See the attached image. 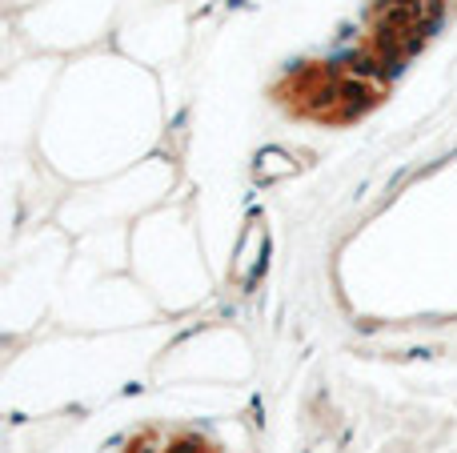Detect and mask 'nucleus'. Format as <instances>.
I'll return each instance as SVG.
<instances>
[{"label": "nucleus", "instance_id": "1", "mask_svg": "<svg viewBox=\"0 0 457 453\" xmlns=\"http://www.w3.org/2000/svg\"><path fill=\"white\" fill-rule=\"evenodd\" d=\"M441 13L445 0H377L357 49L321 65H301L277 84V100L317 125L357 121L389 93L397 68L429 40Z\"/></svg>", "mask_w": 457, "mask_h": 453}, {"label": "nucleus", "instance_id": "2", "mask_svg": "<svg viewBox=\"0 0 457 453\" xmlns=\"http://www.w3.org/2000/svg\"><path fill=\"white\" fill-rule=\"evenodd\" d=\"M121 453H221L212 441H205L193 429L180 425H148L141 433H132Z\"/></svg>", "mask_w": 457, "mask_h": 453}]
</instances>
